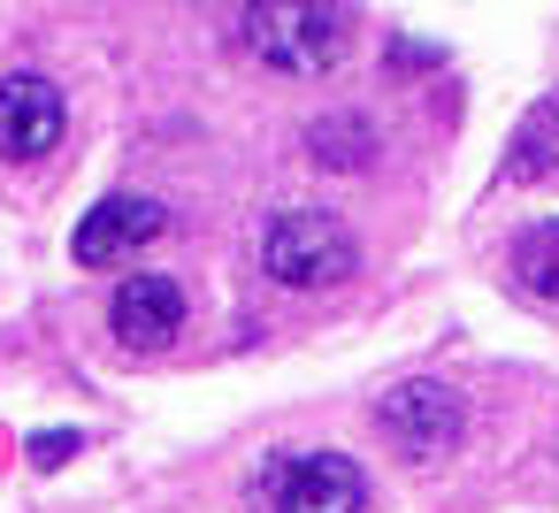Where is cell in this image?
<instances>
[{"label":"cell","mask_w":559,"mask_h":513,"mask_svg":"<svg viewBox=\"0 0 559 513\" xmlns=\"http://www.w3.org/2000/svg\"><path fill=\"white\" fill-rule=\"evenodd\" d=\"M238 39L276 77H322L330 62H345L353 16L330 9V0H253V9L238 16Z\"/></svg>","instance_id":"6da1fadb"},{"label":"cell","mask_w":559,"mask_h":513,"mask_svg":"<svg viewBox=\"0 0 559 513\" xmlns=\"http://www.w3.org/2000/svg\"><path fill=\"white\" fill-rule=\"evenodd\" d=\"M353 261H360V246L330 207H284L261 230V269L292 291H330V284L353 276Z\"/></svg>","instance_id":"7a4b0ae2"},{"label":"cell","mask_w":559,"mask_h":513,"mask_svg":"<svg viewBox=\"0 0 559 513\" xmlns=\"http://www.w3.org/2000/svg\"><path fill=\"white\" fill-rule=\"evenodd\" d=\"M376 421H383V437H391L406 460H421V467H429V460H452L460 437H467V406H460V391H444V383H429V375L383 391Z\"/></svg>","instance_id":"3957f363"},{"label":"cell","mask_w":559,"mask_h":513,"mask_svg":"<svg viewBox=\"0 0 559 513\" xmlns=\"http://www.w3.org/2000/svg\"><path fill=\"white\" fill-rule=\"evenodd\" d=\"M261 498H269V513H360L368 475L345 452H299V460H269Z\"/></svg>","instance_id":"277c9868"},{"label":"cell","mask_w":559,"mask_h":513,"mask_svg":"<svg viewBox=\"0 0 559 513\" xmlns=\"http://www.w3.org/2000/svg\"><path fill=\"white\" fill-rule=\"evenodd\" d=\"M70 131V100L55 77L39 70H16V77H0V154L9 162H47Z\"/></svg>","instance_id":"5b68a950"},{"label":"cell","mask_w":559,"mask_h":513,"mask_svg":"<svg viewBox=\"0 0 559 513\" xmlns=\"http://www.w3.org/2000/svg\"><path fill=\"white\" fill-rule=\"evenodd\" d=\"M162 230H169V207H162V200H146V192H116V200H100V207L78 223L70 253H78L85 269H116L123 253L154 246Z\"/></svg>","instance_id":"8992f818"},{"label":"cell","mask_w":559,"mask_h":513,"mask_svg":"<svg viewBox=\"0 0 559 513\" xmlns=\"http://www.w3.org/2000/svg\"><path fill=\"white\" fill-rule=\"evenodd\" d=\"M108 330L123 345H139V353L169 345L185 330V284L177 276H123L116 284V307H108Z\"/></svg>","instance_id":"52a82bcc"},{"label":"cell","mask_w":559,"mask_h":513,"mask_svg":"<svg viewBox=\"0 0 559 513\" xmlns=\"http://www.w3.org/2000/svg\"><path fill=\"white\" fill-rule=\"evenodd\" d=\"M307 154L322 169H360L376 154V131H368V116H322V123H307Z\"/></svg>","instance_id":"ba28073f"},{"label":"cell","mask_w":559,"mask_h":513,"mask_svg":"<svg viewBox=\"0 0 559 513\" xmlns=\"http://www.w3.org/2000/svg\"><path fill=\"white\" fill-rule=\"evenodd\" d=\"M513 276H521L536 299H559V223H536V230L513 246Z\"/></svg>","instance_id":"9c48e42d"},{"label":"cell","mask_w":559,"mask_h":513,"mask_svg":"<svg viewBox=\"0 0 559 513\" xmlns=\"http://www.w3.org/2000/svg\"><path fill=\"white\" fill-rule=\"evenodd\" d=\"M78 452H85L78 429H39V437H32V460H39V467H62V460H78Z\"/></svg>","instance_id":"30bf717a"},{"label":"cell","mask_w":559,"mask_h":513,"mask_svg":"<svg viewBox=\"0 0 559 513\" xmlns=\"http://www.w3.org/2000/svg\"><path fill=\"white\" fill-rule=\"evenodd\" d=\"M551 123H559V108H551Z\"/></svg>","instance_id":"8fae6325"}]
</instances>
